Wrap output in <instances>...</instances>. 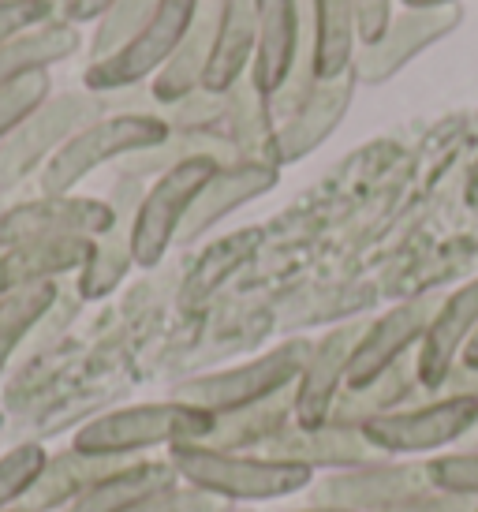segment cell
<instances>
[{
	"label": "cell",
	"instance_id": "cell-1",
	"mask_svg": "<svg viewBox=\"0 0 478 512\" xmlns=\"http://www.w3.org/2000/svg\"><path fill=\"white\" fill-rule=\"evenodd\" d=\"M169 460L183 483L206 490L228 505L292 498L314 486V471L266 453H221L206 445H172Z\"/></svg>",
	"mask_w": 478,
	"mask_h": 512
},
{
	"label": "cell",
	"instance_id": "cell-2",
	"mask_svg": "<svg viewBox=\"0 0 478 512\" xmlns=\"http://www.w3.org/2000/svg\"><path fill=\"white\" fill-rule=\"evenodd\" d=\"M213 415L183 404V400H150V404H131V408H116L98 419H90L79 427L71 449L86 456H120V460H139L142 453L154 449H172V445H187L198 441L210 430Z\"/></svg>",
	"mask_w": 478,
	"mask_h": 512
},
{
	"label": "cell",
	"instance_id": "cell-3",
	"mask_svg": "<svg viewBox=\"0 0 478 512\" xmlns=\"http://www.w3.org/2000/svg\"><path fill=\"white\" fill-rule=\"evenodd\" d=\"M172 135L169 120L157 113H109L75 131L60 146L57 157L38 172L42 195H75L90 172H98L109 161H127L135 154H146L161 146Z\"/></svg>",
	"mask_w": 478,
	"mask_h": 512
},
{
	"label": "cell",
	"instance_id": "cell-4",
	"mask_svg": "<svg viewBox=\"0 0 478 512\" xmlns=\"http://www.w3.org/2000/svg\"><path fill=\"white\" fill-rule=\"evenodd\" d=\"M310 344L314 341H307V337H288L277 348H269V352L247 359L239 367L213 370V374H202V378L176 385L172 397L183 400V404H195V408L210 415L258 408V404L277 400L296 389L299 374H303L310 359Z\"/></svg>",
	"mask_w": 478,
	"mask_h": 512
},
{
	"label": "cell",
	"instance_id": "cell-5",
	"mask_svg": "<svg viewBox=\"0 0 478 512\" xmlns=\"http://www.w3.org/2000/svg\"><path fill=\"white\" fill-rule=\"evenodd\" d=\"M109 101L113 94H94V90H83V94L71 90L45 101L23 128L0 143V191H12L27 176L42 172L75 131L109 116Z\"/></svg>",
	"mask_w": 478,
	"mask_h": 512
},
{
	"label": "cell",
	"instance_id": "cell-6",
	"mask_svg": "<svg viewBox=\"0 0 478 512\" xmlns=\"http://www.w3.org/2000/svg\"><path fill=\"white\" fill-rule=\"evenodd\" d=\"M217 172H221L217 157H191V161L161 172L154 184L142 191L139 217H135V266L150 270L169 255L172 243H180L183 221Z\"/></svg>",
	"mask_w": 478,
	"mask_h": 512
},
{
	"label": "cell",
	"instance_id": "cell-7",
	"mask_svg": "<svg viewBox=\"0 0 478 512\" xmlns=\"http://www.w3.org/2000/svg\"><path fill=\"white\" fill-rule=\"evenodd\" d=\"M202 0H161L157 12L146 19V27L124 45L113 57L86 64L83 83L94 94H116V90H131L142 79H154L169 57L180 49L183 34L195 23V12Z\"/></svg>",
	"mask_w": 478,
	"mask_h": 512
},
{
	"label": "cell",
	"instance_id": "cell-8",
	"mask_svg": "<svg viewBox=\"0 0 478 512\" xmlns=\"http://www.w3.org/2000/svg\"><path fill=\"white\" fill-rule=\"evenodd\" d=\"M478 423V397H437L430 404H411L381 419H370L363 438L381 456L415 460L426 453H441L456 441H464Z\"/></svg>",
	"mask_w": 478,
	"mask_h": 512
},
{
	"label": "cell",
	"instance_id": "cell-9",
	"mask_svg": "<svg viewBox=\"0 0 478 512\" xmlns=\"http://www.w3.org/2000/svg\"><path fill=\"white\" fill-rule=\"evenodd\" d=\"M426 490H434L430 460H378L366 468L329 471L325 479H314L310 501L352 512H385Z\"/></svg>",
	"mask_w": 478,
	"mask_h": 512
},
{
	"label": "cell",
	"instance_id": "cell-10",
	"mask_svg": "<svg viewBox=\"0 0 478 512\" xmlns=\"http://www.w3.org/2000/svg\"><path fill=\"white\" fill-rule=\"evenodd\" d=\"M441 299L445 296H437V292H422V296L400 303L393 311H385L381 318H370L359 344H355L352 363H348L344 389H363L374 378H381L385 370H393L396 363L415 356L426 329L434 322L437 307H441Z\"/></svg>",
	"mask_w": 478,
	"mask_h": 512
},
{
	"label": "cell",
	"instance_id": "cell-11",
	"mask_svg": "<svg viewBox=\"0 0 478 512\" xmlns=\"http://www.w3.org/2000/svg\"><path fill=\"white\" fill-rule=\"evenodd\" d=\"M113 228V202L86 199V195H38L15 202L0 214V247H15L27 240H98Z\"/></svg>",
	"mask_w": 478,
	"mask_h": 512
},
{
	"label": "cell",
	"instance_id": "cell-12",
	"mask_svg": "<svg viewBox=\"0 0 478 512\" xmlns=\"http://www.w3.org/2000/svg\"><path fill=\"white\" fill-rule=\"evenodd\" d=\"M460 23H464L460 4H452V8H404L393 15L385 38H378L374 45H359L352 72L359 75V83H389L396 72H404L411 60L419 57L422 49L449 38Z\"/></svg>",
	"mask_w": 478,
	"mask_h": 512
},
{
	"label": "cell",
	"instance_id": "cell-13",
	"mask_svg": "<svg viewBox=\"0 0 478 512\" xmlns=\"http://www.w3.org/2000/svg\"><path fill=\"white\" fill-rule=\"evenodd\" d=\"M370 318H348L333 326L325 337L310 344V359L303 374H299L292 400H296V427H325L329 415L337 408L344 382H348V363L355 356V344L363 337V329Z\"/></svg>",
	"mask_w": 478,
	"mask_h": 512
},
{
	"label": "cell",
	"instance_id": "cell-14",
	"mask_svg": "<svg viewBox=\"0 0 478 512\" xmlns=\"http://www.w3.org/2000/svg\"><path fill=\"white\" fill-rule=\"evenodd\" d=\"M142 180L139 176H120L113 184V228L101 232L94 240L90 262L79 273V296L83 299H105L124 285V277L135 266V217L142 202Z\"/></svg>",
	"mask_w": 478,
	"mask_h": 512
},
{
	"label": "cell",
	"instance_id": "cell-15",
	"mask_svg": "<svg viewBox=\"0 0 478 512\" xmlns=\"http://www.w3.org/2000/svg\"><path fill=\"white\" fill-rule=\"evenodd\" d=\"M475 333H478V277L441 299L434 322H430L419 352H415L419 385L426 393H434V397L441 393V385L449 382V374L456 370L467 344L475 341Z\"/></svg>",
	"mask_w": 478,
	"mask_h": 512
},
{
	"label": "cell",
	"instance_id": "cell-16",
	"mask_svg": "<svg viewBox=\"0 0 478 512\" xmlns=\"http://www.w3.org/2000/svg\"><path fill=\"white\" fill-rule=\"evenodd\" d=\"M355 90H359V75L348 72L340 79H329V83H318V90L307 98V105L292 113L277 128V139H273V165L284 169V165H296L307 154H314L318 146L340 128V120L348 116L355 101Z\"/></svg>",
	"mask_w": 478,
	"mask_h": 512
},
{
	"label": "cell",
	"instance_id": "cell-17",
	"mask_svg": "<svg viewBox=\"0 0 478 512\" xmlns=\"http://www.w3.org/2000/svg\"><path fill=\"white\" fill-rule=\"evenodd\" d=\"M266 456L277 460H292L303 464L310 471H348V468H366V464H378V460H393V456H381L370 441L363 438V430L355 427H337V423H325V427H292L277 434L269 441Z\"/></svg>",
	"mask_w": 478,
	"mask_h": 512
},
{
	"label": "cell",
	"instance_id": "cell-18",
	"mask_svg": "<svg viewBox=\"0 0 478 512\" xmlns=\"http://www.w3.org/2000/svg\"><path fill=\"white\" fill-rule=\"evenodd\" d=\"M277 180H281V169L266 165V161H232V165H221V172L206 184V191L198 195V202L191 206L187 221H183L180 243L202 240L213 225H221L225 217L236 214L239 206H247L251 199H262L266 191H273Z\"/></svg>",
	"mask_w": 478,
	"mask_h": 512
},
{
	"label": "cell",
	"instance_id": "cell-19",
	"mask_svg": "<svg viewBox=\"0 0 478 512\" xmlns=\"http://www.w3.org/2000/svg\"><path fill=\"white\" fill-rule=\"evenodd\" d=\"M258 8V49H254L251 79L273 98L288 75L296 72L303 45V0H254Z\"/></svg>",
	"mask_w": 478,
	"mask_h": 512
},
{
	"label": "cell",
	"instance_id": "cell-20",
	"mask_svg": "<svg viewBox=\"0 0 478 512\" xmlns=\"http://www.w3.org/2000/svg\"><path fill=\"white\" fill-rule=\"evenodd\" d=\"M221 15H225V0H202L195 12V23L183 34L180 49L169 57V64L150 79V94L157 105H180L191 94L202 90L206 68L213 57V42H217V27H221Z\"/></svg>",
	"mask_w": 478,
	"mask_h": 512
},
{
	"label": "cell",
	"instance_id": "cell-21",
	"mask_svg": "<svg viewBox=\"0 0 478 512\" xmlns=\"http://www.w3.org/2000/svg\"><path fill=\"white\" fill-rule=\"evenodd\" d=\"M94 240L60 236V240H27L15 247H0V296L15 288L45 285L64 273H83L90 262Z\"/></svg>",
	"mask_w": 478,
	"mask_h": 512
},
{
	"label": "cell",
	"instance_id": "cell-22",
	"mask_svg": "<svg viewBox=\"0 0 478 512\" xmlns=\"http://www.w3.org/2000/svg\"><path fill=\"white\" fill-rule=\"evenodd\" d=\"M254 49H258V8L254 0H225V15L217 27V42H213V57L202 79L206 94L225 98L228 90L251 72Z\"/></svg>",
	"mask_w": 478,
	"mask_h": 512
},
{
	"label": "cell",
	"instance_id": "cell-23",
	"mask_svg": "<svg viewBox=\"0 0 478 512\" xmlns=\"http://www.w3.org/2000/svg\"><path fill=\"white\" fill-rule=\"evenodd\" d=\"M292 423H296V400L292 393H284L258 408L213 415L210 430L191 445H206V449H221V453H262L269 441L284 434Z\"/></svg>",
	"mask_w": 478,
	"mask_h": 512
},
{
	"label": "cell",
	"instance_id": "cell-24",
	"mask_svg": "<svg viewBox=\"0 0 478 512\" xmlns=\"http://www.w3.org/2000/svg\"><path fill=\"white\" fill-rule=\"evenodd\" d=\"M124 464H131V460H120V456H86L75 453V449L49 456L42 479L34 483V490L27 494L23 505L34 512H64L71 501H79L90 486H98L105 475H113Z\"/></svg>",
	"mask_w": 478,
	"mask_h": 512
},
{
	"label": "cell",
	"instance_id": "cell-25",
	"mask_svg": "<svg viewBox=\"0 0 478 512\" xmlns=\"http://www.w3.org/2000/svg\"><path fill=\"white\" fill-rule=\"evenodd\" d=\"M183 483L172 460H131L113 475H105L98 486H90L83 498L71 501L64 512H131L142 498H150L165 486Z\"/></svg>",
	"mask_w": 478,
	"mask_h": 512
},
{
	"label": "cell",
	"instance_id": "cell-26",
	"mask_svg": "<svg viewBox=\"0 0 478 512\" xmlns=\"http://www.w3.org/2000/svg\"><path fill=\"white\" fill-rule=\"evenodd\" d=\"M225 131L232 146H236L239 161H266V165H273L277 116L269 109L266 94L254 86L251 72L225 94Z\"/></svg>",
	"mask_w": 478,
	"mask_h": 512
},
{
	"label": "cell",
	"instance_id": "cell-27",
	"mask_svg": "<svg viewBox=\"0 0 478 512\" xmlns=\"http://www.w3.org/2000/svg\"><path fill=\"white\" fill-rule=\"evenodd\" d=\"M79 45H83L79 27L68 23V19H49L42 27L23 30L19 38L0 45V86L27 79V75L49 72L53 64L75 57Z\"/></svg>",
	"mask_w": 478,
	"mask_h": 512
},
{
	"label": "cell",
	"instance_id": "cell-28",
	"mask_svg": "<svg viewBox=\"0 0 478 512\" xmlns=\"http://www.w3.org/2000/svg\"><path fill=\"white\" fill-rule=\"evenodd\" d=\"M415 389H422V385H419V370H415V356H411V359H404V363H396L393 370H385V374L374 378L370 385H363V389H344L333 415H329V423L359 430V427H366L370 419H381V415L408 408V400Z\"/></svg>",
	"mask_w": 478,
	"mask_h": 512
},
{
	"label": "cell",
	"instance_id": "cell-29",
	"mask_svg": "<svg viewBox=\"0 0 478 512\" xmlns=\"http://www.w3.org/2000/svg\"><path fill=\"white\" fill-rule=\"evenodd\" d=\"M314 38H318V79H340L352 72L359 53V19L355 0H310Z\"/></svg>",
	"mask_w": 478,
	"mask_h": 512
},
{
	"label": "cell",
	"instance_id": "cell-30",
	"mask_svg": "<svg viewBox=\"0 0 478 512\" xmlns=\"http://www.w3.org/2000/svg\"><path fill=\"white\" fill-rule=\"evenodd\" d=\"M53 303H57V281L15 288V292L0 296V374L8 370L12 356L23 348L34 326L53 311Z\"/></svg>",
	"mask_w": 478,
	"mask_h": 512
},
{
	"label": "cell",
	"instance_id": "cell-31",
	"mask_svg": "<svg viewBox=\"0 0 478 512\" xmlns=\"http://www.w3.org/2000/svg\"><path fill=\"white\" fill-rule=\"evenodd\" d=\"M157 4H161V0H116L113 8L98 19V27H94V38H90V64L113 57L116 49H124V45L146 27V19L157 12Z\"/></svg>",
	"mask_w": 478,
	"mask_h": 512
},
{
	"label": "cell",
	"instance_id": "cell-32",
	"mask_svg": "<svg viewBox=\"0 0 478 512\" xmlns=\"http://www.w3.org/2000/svg\"><path fill=\"white\" fill-rule=\"evenodd\" d=\"M49 456L53 453H45V445L38 441H23L0 456V509H15L27 501L34 483L42 479Z\"/></svg>",
	"mask_w": 478,
	"mask_h": 512
},
{
	"label": "cell",
	"instance_id": "cell-33",
	"mask_svg": "<svg viewBox=\"0 0 478 512\" xmlns=\"http://www.w3.org/2000/svg\"><path fill=\"white\" fill-rule=\"evenodd\" d=\"M49 98H53V79H49V72L27 75V79H15V83L0 86V143L12 131L23 128Z\"/></svg>",
	"mask_w": 478,
	"mask_h": 512
},
{
	"label": "cell",
	"instance_id": "cell-34",
	"mask_svg": "<svg viewBox=\"0 0 478 512\" xmlns=\"http://www.w3.org/2000/svg\"><path fill=\"white\" fill-rule=\"evenodd\" d=\"M430 483H434V490L478 501V445H471L464 453L430 456Z\"/></svg>",
	"mask_w": 478,
	"mask_h": 512
},
{
	"label": "cell",
	"instance_id": "cell-35",
	"mask_svg": "<svg viewBox=\"0 0 478 512\" xmlns=\"http://www.w3.org/2000/svg\"><path fill=\"white\" fill-rule=\"evenodd\" d=\"M232 509H236V505L213 498V494L198 490V486L176 483V486H165V490L150 494V498H142L131 512H232Z\"/></svg>",
	"mask_w": 478,
	"mask_h": 512
},
{
	"label": "cell",
	"instance_id": "cell-36",
	"mask_svg": "<svg viewBox=\"0 0 478 512\" xmlns=\"http://www.w3.org/2000/svg\"><path fill=\"white\" fill-rule=\"evenodd\" d=\"M57 19V8L49 0H0V45L19 38L23 30H34Z\"/></svg>",
	"mask_w": 478,
	"mask_h": 512
},
{
	"label": "cell",
	"instance_id": "cell-37",
	"mask_svg": "<svg viewBox=\"0 0 478 512\" xmlns=\"http://www.w3.org/2000/svg\"><path fill=\"white\" fill-rule=\"evenodd\" d=\"M393 0H355V19H359V45H374L385 38L393 23Z\"/></svg>",
	"mask_w": 478,
	"mask_h": 512
},
{
	"label": "cell",
	"instance_id": "cell-38",
	"mask_svg": "<svg viewBox=\"0 0 478 512\" xmlns=\"http://www.w3.org/2000/svg\"><path fill=\"white\" fill-rule=\"evenodd\" d=\"M385 512H478V501L445 494V490H426V494H415V498L400 501Z\"/></svg>",
	"mask_w": 478,
	"mask_h": 512
},
{
	"label": "cell",
	"instance_id": "cell-39",
	"mask_svg": "<svg viewBox=\"0 0 478 512\" xmlns=\"http://www.w3.org/2000/svg\"><path fill=\"white\" fill-rule=\"evenodd\" d=\"M116 0H68V8H64V15L60 19H68V23H98L101 15L113 8Z\"/></svg>",
	"mask_w": 478,
	"mask_h": 512
},
{
	"label": "cell",
	"instance_id": "cell-40",
	"mask_svg": "<svg viewBox=\"0 0 478 512\" xmlns=\"http://www.w3.org/2000/svg\"><path fill=\"white\" fill-rule=\"evenodd\" d=\"M460 367H471L478 370V333H475V341L464 348V356H460Z\"/></svg>",
	"mask_w": 478,
	"mask_h": 512
},
{
	"label": "cell",
	"instance_id": "cell-41",
	"mask_svg": "<svg viewBox=\"0 0 478 512\" xmlns=\"http://www.w3.org/2000/svg\"><path fill=\"white\" fill-rule=\"evenodd\" d=\"M404 8H452L456 0H400Z\"/></svg>",
	"mask_w": 478,
	"mask_h": 512
},
{
	"label": "cell",
	"instance_id": "cell-42",
	"mask_svg": "<svg viewBox=\"0 0 478 512\" xmlns=\"http://www.w3.org/2000/svg\"><path fill=\"white\" fill-rule=\"evenodd\" d=\"M288 512H352V509H333V505H314V501H310L307 509H288Z\"/></svg>",
	"mask_w": 478,
	"mask_h": 512
},
{
	"label": "cell",
	"instance_id": "cell-43",
	"mask_svg": "<svg viewBox=\"0 0 478 512\" xmlns=\"http://www.w3.org/2000/svg\"><path fill=\"white\" fill-rule=\"evenodd\" d=\"M467 441H471V445H478V423H475V430H471V434H467Z\"/></svg>",
	"mask_w": 478,
	"mask_h": 512
},
{
	"label": "cell",
	"instance_id": "cell-44",
	"mask_svg": "<svg viewBox=\"0 0 478 512\" xmlns=\"http://www.w3.org/2000/svg\"><path fill=\"white\" fill-rule=\"evenodd\" d=\"M0 512H34V509H27V505H15V509H0Z\"/></svg>",
	"mask_w": 478,
	"mask_h": 512
},
{
	"label": "cell",
	"instance_id": "cell-45",
	"mask_svg": "<svg viewBox=\"0 0 478 512\" xmlns=\"http://www.w3.org/2000/svg\"><path fill=\"white\" fill-rule=\"evenodd\" d=\"M232 512H251V509H232Z\"/></svg>",
	"mask_w": 478,
	"mask_h": 512
}]
</instances>
